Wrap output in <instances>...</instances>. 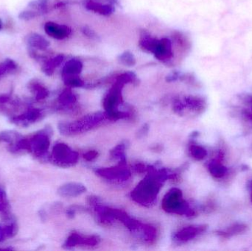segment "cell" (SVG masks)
Returning <instances> with one entry per match:
<instances>
[{
  "mask_svg": "<svg viewBox=\"0 0 252 251\" xmlns=\"http://www.w3.org/2000/svg\"><path fill=\"white\" fill-rule=\"evenodd\" d=\"M100 242V239L96 236H93V237H81L79 234L77 233H72L71 235L68 237L66 240V243L63 245V247L65 249H71V248L75 247L78 245H83V246H94L98 244Z\"/></svg>",
  "mask_w": 252,
  "mask_h": 251,
  "instance_id": "obj_10",
  "label": "cell"
},
{
  "mask_svg": "<svg viewBox=\"0 0 252 251\" xmlns=\"http://www.w3.org/2000/svg\"><path fill=\"white\" fill-rule=\"evenodd\" d=\"M39 217H40V218H41V221H45L46 213L44 210H40L39 211Z\"/></svg>",
  "mask_w": 252,
  "mask_h": 251,
  "instance_id": "obj_25",
  "label": "cell"
},
{
  "mask_svg": "<svg viewBox=\"0 0 252 251\" xmlns=\"http://www.w3.org/2000/svg\"><path fill=\"white\" fill-rule=\"evenodd\" d=\"M21 138L22 136L16 131H6L0 133V142L7 143L10 147L14 145Z\"/></svg>",
  "mask_w": 252,
  "mask_h": 251,
  "instance_id": "obj_15",
  "label": "cell"
},
{
  "mask_svg": "<svg viewBox=\"0 0 252 251\" xmlns=\"http://www.w3.org/2000/svg\"><path fill=\"white\" fill-rule=\"evenodd\" d=\"M27 43L29 44L30 47L40 50H44L50 46V42L47 39L36 33L30 35Z\"/></svg>",
  "mask_w": 252,
  "mask_h": 251,
  "instance_id": "obj_12",
  "label": "cell"
},
{
  "mask_svg": "<svg viewBox=\"0 0 252 251\" xmlns=\"http://www.w3.org/2000/svg\"><path fill=\"white\" fill-rule=\"evenodd\" d=\"M76 100V96L70 89L64 90L59 97V103L65 107L75 104Z\"/></svg>",
  "mask_w": 252,
  "mask_h": 251,
  "instance_id": "obj_16",
  "label": "cell"
},
{
  "mask_svg": "<svg viewBox=\"0 0 252 251\" xmlns=\"http://www.w3.org/2000/svg\"><path fill=\"white\" fill-rule=\"evenodd\" d=\"M162 209L167 213L187 217L195 215L188 202L184 200L182 191L177 188L172 189L165 195L162 200Z\"/></svg>",
  "mask_w": 252,
  "mask_h": 251,
  "instance_id": "obj_3",
  "label": "cell"
},
{
  "mask_svg": "<svg viewBox=\"0 0 252 251\" xmlns=\"http://www.w3.org/2000/svg\"><path fill=\"white\" fill-rule=\"evenodd\" d=\"M2 21H1V19H0V29H1V28H2Z\"/></svg>",
  "mask_w": 252,
  "mask_h": 251,
  "instance_id": "obj_27",
  "label": "cell"
},
{
  "mask_svg": "<svg viewBox=\"0 0 252 251\" xmlns=\"http://www.w3.org/2000/svg\"><path fill=\"white\" fill-rule=\"evenodd\" d=\"M38 12L32 11V10H25L19 14V17L23 20H30L32 18L36 17L38 16Z\"/></svg>",
  "mask_w": 252,
  "mask_h": 251,
  "instance_id": "obj_22",
  "label": "cell"
},
{
  "mask_svg": "<svg viewBox=\"0 0 252 251\" xmlns=\"http://www.w3.org/2000/svg\"><path fill=\"white\" fill-rule=\"evenodd\" d=\"M6 239L5 234H4V227L2 224L0 223V243H3Z\"/></svg>",
  "mask_w": 252,
  "mask_h": 251,
  "instance_id": "obj_24",
  "label": "cell"
},
{
  "mask_svg": "<svg viewBox=\"0 0 252 251\" xmlns=\"http://www.w3.org/2000/svg\"><path fill=\"white\" fill-rule=\"evenodd\" d=\"M46 33L49 36L57 40H63L71 34V29L66 25H60L55 22H47L44 25Z\"/></svg>",
  "mask_w": 252,
  "mask_h": 251,
  "instance_id": "obj_9",
  "label": "cell"
},
{
  "mask_svg": "<svg viewBox=\"0 0 252 251\" xmlns=\"http://www.w3.org/2000/svg\"><path fill=\"white\" fill-rule=\"evenodd\" d=\"M126 145L124 144H119L117 146L112 152H111V156L113 159H118L122 163H126V154H125ZM120 162V163H121Z\"/></svg>",
  "mask_w": 252,
  "mask_h": 251,
  "instance_id": "obj_21",
  "label": "cell"
},
{
  "mask_svg": "<svg viewBox=\"0 0 252 251\" xmlns=\"http://www.w3.org/2000/svg\"><path fill=\"white\" fill-rule=\"evenodd\" d=\"M207 226L206 225H191V226L185 227L182 229L179 230L178 232L175 233L173 235V240L176 243H185L197 236L204 232L207 230Z\"/></svg>",
  "mask_w": 252,
  "mask_h": 251,
  "instance_id": "obj_8",
  "label": "cell"
},
{
  "mask_svg": "<svg viewBox=\"0 0 252 251\" xmlns=\"http://www.w3.org/2000/svg\"><path fill=\"white\" fill-rule=\"evenodd\" d=\"M9 202L7 200V195L4 190L0 189V214L2 215L4 220L11 218L9 212Z\"/></svg>",
  "mask_w": 252,
  "mask_h": 251,
  "instance_id": "obj_17",
  "label": "cell"
},
{
  "mask_svg": "<svg viewBox=\"0 0 252 251\" xmlns=\"http://www.w3.org/2000/svg\"><path fill=\"white\" fill-rule=\"evenodd\" d=\"M108 119L106 112H97L87 115L79 120L73 122H62L58 126L61 134L64 136L81 134L97 126Z\"/></svg>",
  "mask_w": 252,
  "mask_h": 251,
  "instance_id": "obj_2",
  "label": "cell"
},
{
  "mask_svg": "<svg viewBox=\"0 0 252 251\" xmlns=\"http://www.w3.org/2000/svg\"><path fill=\"white\" fill-rule=\"evenodd\" d=\"M251 197H252V195H251Z\"/></svg>",
  "mask_w": 252,
  "mask_h": 251,
  "instance_id": "obj_28",
  "label": "cell"
},
{
  "mask_svg": "<svg viewBox=\"0 0 252 251\" xmlns=\"http://www.w3.org/2000/svg\"><path fill=\"white\" fill-rule=\"evenodd\" d=\"M209 170L213 176L220 178L224 176L227 172L226 167L223 166L220 162L217 160H213L209 164Z\"/></svg>",
  "mask_w": 252,
  "mask_h": 251,
  "instance_id": "obj_14",
  "label": "cell"
},
{
  "mask_svg": "<svg viewBox=\"0 0 252 251\" xmlns=\"http://www.w3.org/2000/svg\"><path fill=\"white\" fill-rule=\"evenodd\" d=\"M246 229H247L246 225L238 224V225H233V226L226 228V230L220 231V232H219V234L223 237H225V238H229V237H232V236L244 232Z\"/></svg>",
  "mask_w": 252,
  "mask_h": 251,
  "instance_id": "obj_18",
  "label": "cell"
},
{
  "mask_svg": "<svg viewBox=\"0 0 252 251\" xmlns=\"http://www.w3.org/2000/svg\"><path fill=\"white\" fill-rule=\"evenodd\" d=\"M97 156H98V153L97 151L90 150V151L87 152L86 154H84V158L88 162H92V161L94 160L97 157Z\"/></svg>",
  "mask_w": 252,
  "mask_h": 251,
  "instance_id": "obj_23",
  "label": "cell"
},
{
  "mask_svg": "<svg viewBox=\"0 0 252 251\" xmlns=\"http://www.w3.org/2000/svg\"><path fill=\"white\" fill-rule=\"evenodd\" d=\"M96 173L102 178L114 181H126L130 177V172L126 167L125 163L121 162L118 166L110 168H102L97 169Z\"/></svg>",
  "mask_w": 252,
  "mask_h": 251,
  "instance_id": "obj_6",
  "label": "cell"
},
{
  "mask_svg": "<svg viewBox=\"0 0 252 251\" xmlns=\"http://www.w3.org/2000/svg\"><path fill=\"white\" fill-rule=\"evenodd\" d=\"M29 88L31 92L35 94V100H38V101L44 100L48 97V90L44 85L40 84L39 83H31L30 84Z\"/></svg>",
  "mask_w": 252,
  "mask_h": 251,
  "instance_id": "obj_13",
  "label": "cell"
},
{
  "mask_svg": "<svg viewBox=\"0 0 252 251\" xmlns=\"http://www.w3.org/2000/svg\"><path fill=\"white\" fill-rule=\"evenodd\" d=\"M79 159V155L72 150L67 144L58 143L53 147L50 160L59 167H69L75 165Z\"/></svg>",
  "mask_w": 252,
  "mask_h": 251,
  "instance_id": "obj_4",
  "label": "cell"
},
{
  "mask_svg": "<svg viewBox=\"0 0 252 251\" xmlns=\"http://www.w3.org/2000/svg\"><path fill=\"white\" fill-rule=\"evenodd\" d=\"M247 116H248L252 120V109L250 111V112H247Z\"/></svg>",
  "mask_w": 252,
  "mask_h": 251,
  "instance_id": "obj_26",
  "label": "cell"
},
{
  "mask_svg": "<svg viewBox=\"0 0 252 251\" xmlns=\"http://www.w3.org/2000/svg\"><path fill=\"white\" fill-rule=\"evenodd\" d=\"M16 68V63L10 59H7L5 61L3 62L0 64V79H1L4 75L10 73L11 71L14 70Z\"/></svg>",
  "mask_w": 252,
  "mask_h": 251,
  "instance_id": "obj_19",
  "label": "cell"
},
{
  "mask_svg": "<svg viewBox=\"0 0 252 251\" xmlns=\"http://www.w3.org/2000/svg\"><path fill=\"white\" fill-rule=\"evenodd\" d=\"M42 116V112L40 109H30L22 114L13 116L10 121L17 126L26 128L39 120Z\"/></svg>",
  "mask_w": 252,
  "mask_h": 251,
  "instance_id": "obj_7",
  "label": "cell"
},
{
  "mask_svg": "<svg viewBox=\"0 0 252 251\" xmlns=\"http://www.w3.org/2000/svg\"><path fill=\"white\" fill-rule=\"evenodd\" d=\"M86 187L79 183H68L62 186L58 190V194L63 197H74L85 193Z\"/></svg>",
  "mask_w": 252,
  "mask_h": 251,
  "instance_id": "obj_11",
  "label": "cell"
},
{
  "mask_svg": "<svg viewBox=\"0 0 252 251\" xmlns=\"http://www.w3.org/2000/svg\"><path fill=\"white\" fill-rule=\"evenodd\" d=\"M189 151H190L192 157L198 161L202 160L207 155V150L204 147L199 145H195V144L190 146Z\"/></svg>",
  "mask_w": 252,
  "mask_h": 251,
  "instance_id": "obj_20",
  "label": "cell"
},
{
  "mask_svg": "<svg viewBox=\"0 0 252 251\" xmlns=\"http://www.w3.org/2000/svg\"><path fill=\"white\" fill-rule=\"evenodd\" d=\"M162 182L158 175V170L154 168H150L146 177L130 193L131 198L142 206H150L157 199Z\"/></svg>",
  "mask_w": 252,
  "mask_h": 251,
  "instance_id": "obj_1",
  "label": "cell"
},
{
  "mask_svg": "<svg viewBox=\"0 0 252 251\" xmlns=\"http://www.w3.org/2000/svg\"><path fill=\"white\" fill-rule=\"evenodd\" d=\"M31 153L36 158L45 157L50 145V131L45 129L30 137Z\"/></svg>",
  "mask_w": 252,
  "mask_h": 251,
  "instance_id": "obj_5",
  "label": "cell"
}]
</instances>
